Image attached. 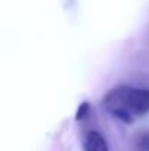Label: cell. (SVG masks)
I'll return each mask as SVG.
<instances>
[{"label":"cell","instance_id":"cell-3","mask_svg":"<svg viewBox=\"0 0 149 151\" xmlns=\"http://www.w3.org/2000/svg\"><path fill=\"white\" fill-rule=\"evenodd\" d=\"M136 151H149V132L139 137L136 142Z\"/></svg>","mask_w":149,"mask_h":151},{"label":"cell","instance_id":"cell-1","mask_svg":"<svg viewBox=\"0 0 149 151\" xmlns=\"http://www.w3.org/2000/svg\"><path fill=\"white\" fill-rule=\"evenodd\" d=\"M105 109L123 122H132L149 111V90L121 85L104 97Z\"/></svg>","mask_w":149,"mask_h":151},{"label":"cell","instance_id":"cell-2","mask_svg":"<svg viewBox=\"0 0 149 151\" xmlns=\"http://www.w3.org/2000/svg\"><path fill=\"white\" fill-rule=\"evenodd\" d=\"M83 150L85 151H108V144L105 138L97 132V131H89L83 137Z\"/></svg>","mask_w":149,"mask_h":151}]
</instances>
